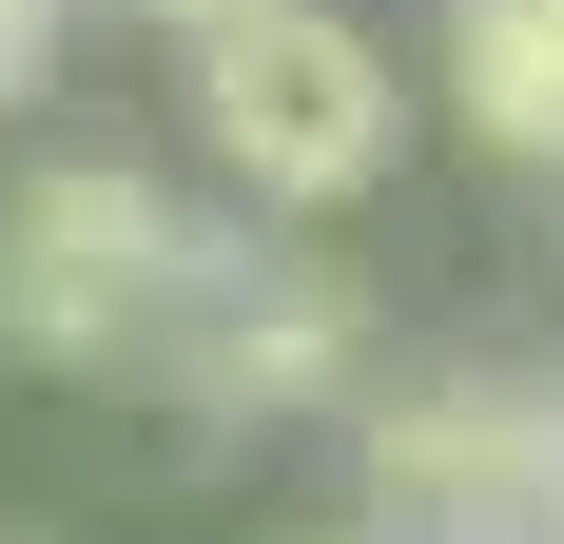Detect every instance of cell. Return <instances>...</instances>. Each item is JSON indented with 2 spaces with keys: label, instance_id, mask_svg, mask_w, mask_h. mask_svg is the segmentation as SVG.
<instances>
[{
  "label": "cell",
  "instance_id": "obj_1",
  "mask_svg": "<svg viewBox=\"0 0 564 544\" xmlns=\"http://www.w3.org/2000/svg\"><path fill=\"white\" fill-rule=\"evenodd\" d=\"M195 137L234 156V195H273V215H350V195L409 156V78H390L370 20L273 0V20L195 40Z\"/></svg>",
  "mask_w": 564,
  "mask_h": 544
},
{
  "label": "cell",
  "instance_id": "obj_2",
  "mask_svg": "<svg viewBox=\"0 0 564 544\" xmlns=\"http://www.w3.org/2000/svg\"><path fill=\"white\" fill-rule=\"evenodd\" d=\"M195 215H175L137 156H40L0 195V330L20 350H137V330L195 312Z\"/></svg>",
  "mask_w": 564,
  "mask_h": 544
},
{
  "label": "cell",
  "instance_id": "obj_3",
  "mask_svg": "<svg viewBox=\"0 0 564 544\" xmlns=\"http://www.w3.org/2000/svg\"><path fill=\"white\" fill-rule=\"evenodd\" d=\"M370 505L409 544H545V389H409V409H370Z\"/></svg>",
  "mask_w": 564,
  "mask_h": 544
},
{
  "label": "cell",
  "instance_id": "obj_4",
  "mask_svg": "<svg viewBox=\"0 0 564 544\" xmlns=\"http://www.w3.org/2000/svg\"><path fill=\"white\" fill-rule=\"evenodd\" d=\"M350 370V292L332 272H292V253H253V272H195V389L215 409H312V389Z\"/></svg>",
  "mask_w": 564,
  "mask_h": 544
},
{
  "label": "cell",
  "instance_id": "obj_5",
  "mask_svg": "<svg viewBox=\"0 0 564 544\" xmlns=\"http://www.w3.org/2000/svg\"><path fill=\"white\" fill-rule=\"evenodd\" d=\"M448 98L487 156L564 175V0H448Z\"/></svg>",
  "mask_w": 564,
  "mask_h": 544
},
{
  "label": "cell",
  "instance_id": "obj_6",
  "mask_svg": "<svg viewBox=\"0 0 564 544\" xmlns=\"http://www.w3.org/2000/svg\"><path fill=\"white\" fill-rule=\"evenodd\" d=\"M58 20H78V0H0V98H40V58H58Z\"/></svg>",
  "mask_w": 564,
  "mask_h": 544
},
{
  "label": "cell",
  "instance_id": "obj_7",
  "mask_svg": "<svg viewBox=\"0 0 564 544\" xmlns=\"http://www.w3.org/2000/svg\"><path fill=\"white\" fill-rule=\"evenodd\" d=\"M137 20H175V40H234V20H273V0H137Z\"/></svg>",
  "mask_w": 564,
  "mask_h": 544
},
{
  "label": "cell",
  "instance_id": "obj_8",
  "mask_svg": "<svg viewBox=\"0 0 564 544\" xmlns=\"http://www.w3.org/2000/svg\"><path fill=\"white\" fill-rule=\"evenodd\" d=\"M545 544H564V409H545Z\"/></svg>",
  "mask_w": 564,
  "mask_h": 544
},
{
  "label": "cell",
  "instance_id": "obj_9",
  "mask_svg": "<svg viewBox=\"0 0 564 544\" xmlns=\"http://www.w3.org/2000/svg\"><path fill=\"white\" fill-rule=\"evenodd\" d=\"M312 544H370V525H312Z\"/></svg>",
  "mask_w": 564,
  "mask_h": 544
}]
</instances>
